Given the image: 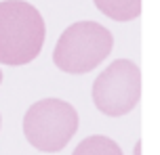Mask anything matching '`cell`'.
<instances>
[{"label": "cell", "instance_id": "1", "mask_svg": "<svg viewBox=\"0 0 160 155\" xmlns=\"http://www.w3.org/2000/svg\"><path fill=\"white\" fill-rule=\"evenodd\" d=\"M47 36L38 8L23 0L0 2V63L28 65L40 55Z\"/></svg>", "mask_w": 160, "mask_h": 155}, {"label": "cell", "instance_id": "2", "mask_svg": "<svg viewBox=\"0 0 160 155\" xmlns=\"http://www.w3.org/2000/svg\"><path fill=\"white\" fill-rule=\"evenodd\" d=\"M112 32L97 21H78L65 27L53 50L55 65L65 74H88L112 52Z\"/></svg>", "mask_w": 160, "mask_h": 155}, {"label": "cell", "instance_id": "3", "mask_svg": "<svg viewBox=\"0 0 160 155\" xmlns=\"http://www.w3.org/2000/svg\"><path fill=\"white\" fill-rule=\"evenodd\" d=\"M78 130V113L61 98L36 101L23 115L25 140L42 153H57L65 149Z\"/></svg>", "mask_w": 160, "mask_h": 155}, {"label": "cell", "instance_id": "4", "mask_svg": "<svg viewBox=\"0 0 160 155\" xmlns=\"http://www.w3.org/2000/svg\"><path fill=\"white\" fill-rule=\"evenodd\" d=\"M141 98V69L128 59H118L93 82V103L103 115L131 113Z\"/></svg>", "mask_w": 160, "mask_h": 155}, {"label": "cell", "instance_id": "5", "mask_svg": "<svg viewBox=\"0 0 160 155\" xmlns=\"http://www.w3.org/2000/svg\"><path fill=\"white\" fill-rule=\"evenodd\" d=\"M95 7L114 21H133L141 15V0H93Z\"/></svg>", "mask_w": 160, "mask_h": 155}, {"label": "cell", "instance_id": "6", "mask_svg": "<svg viewBox=\"0 0 160 155\" xmlns=\"http://www.w3.org/2000/svg\"><path fill=\"white\" fill-rule=\"evenodd\" d=\"M72 155H122V149L110 136L93 134V136L82 140L78 147L74 149Z\"/></svg>", "mask_w": 160, "mask_h": 155}, {"label": "cell", "instance_id": "7", "mask_svg": "<svg viewBox=\"0 0 160 155\" xmlns=\"http://www.w3.org/2000/svg\"><path fill=\"white\" fill-rule=\"evenodd\" d=\"M135 155H141V143H137V147H135Z\"/></svg>", "mask_w": 160, "mask_h": 155}, {"label": "cell", "instance_id": "8", "mask_svg": "<svg viewBox=\"0 0 160 155\" xmlns=\"http://www.w3.org/2000/svg\"><path fill=\"white\" fill-rule=\"evenodd\" d=\"M0 84H2V71H0Z\"/></svg>", "mask_w": 160, "mask_h": 155}, {"label": "cell", "instance_id": "9", "mask_svg": "<svg viewBox=\"0 0 160 155\" xmlns=\"http://www.w3.org/2000/svg\"><path fill=\"white\" fill-rule=\"evenodd\" d=\"M0 126H2V115H0Z\"/></svg>", "mask_w": 160, "mask_h": 155}]
</instances>
